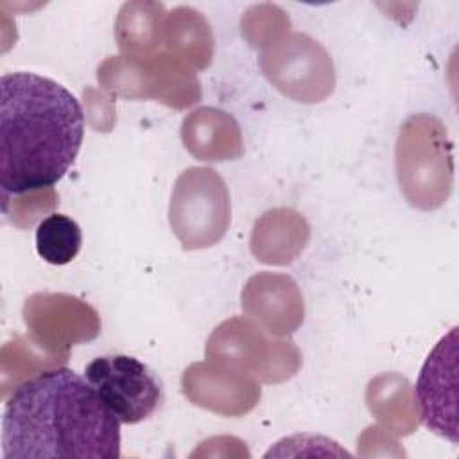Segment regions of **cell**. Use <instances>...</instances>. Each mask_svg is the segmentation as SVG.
Segmentation results:
<instances>
[{
	"label": "cell",
	"instance_id": "obj_2",
	"mask_svg": "<svg viewBox=\"0 0 459 459\" xmlns=\"http://www.w3.org/2000/svg\"><path fill=\"white\" fill-rule=\"evenodd\" d=\"M84 136V113L63 84L32 74L0 79V190L4 203L65 178Z\"/></svg>",
	"mask_w": 459,
	"mask_h": 459
},
{
	"label": "cell",
	"instance_id": "obj_3",
	"mask_svg": "<svg viewBox=\"0 0 459 459\" xmlns=\"http://www.w3.org/2000/svg\"><path fill=\"white\" fill-rule=\"evenodd\" d=\"M169 219L185 249L215 244L230 221V197L224 181L212 169H188L174 186Z\"/></svg>",
	"mask_w": 459,
	"mask_h": 459
},
{
	"label": "cell",
	"instance_id": "obj_5",
	"mask_svg": "<svg viewBox=\"0 0 459 459\" xmlns=\"http://www.w3.org/2000/svg\"><path fill=\"white\" fill-rule=\"evenodd\" d=\"M455 359H457V326H454L427 357L414 396L420 407L421 421L441 437L457 443L455 421Z\"/></svg>",
	"mask_w": 459,
	"mask_h": 459
},
{
	"label": "cell",
	"instance_id": "obj_6",
	"mask_svg": "<svg viewBox=\"0 0 459 459\" xmlns=\"http://www.w3.org/2000/svg\"><path fill=\"white\" fill-rule=\"evenodd\" d=\"M82 244L79 224L65 213H50L36 228V251L39 258L52 265L70 264Z\"/></svg>",
	"mask_w": 459,
	"mask_h": 459
},
{
	"label": "cell",
	"instance_id": "obj_1",
	"mask_svg": "<svg viewBox=\"0 0 459 459\" xmlns=\"http://www.w3.org/2000/svg\"><path fill=\"white\" fill-rule=\"evenodd\" d=\"M4 459L120 457V421L88 380L70 368L18 384L2 414Z\"/></svg>",
	"mask_w": 459,
	"mask_h": 459
},
{
	"label": "cell",
	"instance_id": "obj_4",
	"mask_svg": "<svg viewBox=\"0 0 459 459\" xmlns=\"http://www.w3.org/2000/svg\"><path fill=\"white\" fill-rule=\"evenodd\" d=\"M84 378L104 407L127 425L152 416L163 396L160 378L131 355L97 357L84 368Z\"/></svg>",
	"mask_w": 459,
	"mask_h": 459
}]
</instances>
